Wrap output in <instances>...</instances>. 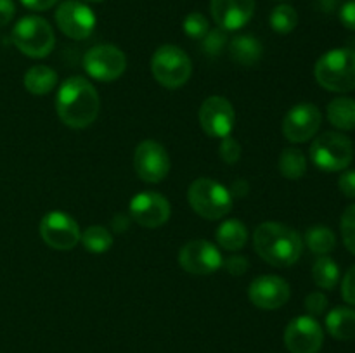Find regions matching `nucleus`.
<instances>
[{
    "mask_svg": "<svg viewBox=\"0 0 355 353\" xmlns=\"http://www.w3.org/2000/svg\"><path fill=\"white\" fill-rule=\"evenodd\" d=\"M16 14V6L12 0H0V28L7 26Z\"/></svg>",
    "mask_w": 355,
    "mask_h": 353,
    "instance_id": "38",
    "label": "nucleus"
},
{
    "mask_svg": "<svg viewBox=\"0 0 355 353\" xmlns=\"http://www.w3.org/2000/svg\"><path fill=\"white\" fill-rule=\"evenodd\" d=\"M83 2H103V0H83Z\"/></svg>",
    "mask_w": 355,
    "mask_h": 353,
    "instance_id": "42",
    "label": "nucleus"
},
{
    "mask_svg": "<svg viewBox=\"0 0 355 353\" xmlns=\"http://www.w3.org/2000/svg\"><path fill=\"white\" fill-rule=\"evenodd\" d=\"M58 2L59 0H21V3L31 10H47Z\"/></svg>",
    "mask_w": 355,
    "mask_h": 353,
    "instance_id": "40",
    "label": "nucleus"
},
{
    "mask_svg": "<svg viewBox=\"0 0 355 353\" xmlns=\"http://www.w3.org/2000/svg\"><path fill=\"white\" fill-rule=\"evenodd\" d=\"M326 329L338 341L355 339V310L350 307H336L326 315Z\"/></svg>",
    "mask_w": 355,
    "mask_h": 353,
    "instance_id": "19",
    "label": "nucleus"
},
{
    "mask_svg": "<svg viewBox=\"0 0 355 353\" xmlns=\"http://www.w3.org/2000/svg\"><path fill=\"white\" fill-rule=\"evenodd\" d=\"M342 296L349 305L355 307V265L347 270L342 280Z\"/></svg>",
    "mask_w": 355,
    "mask_h": 353,
    "instance_id": "35",
    "label": "nucleus"
},
{
    "mask_svg": "<svg viewBox=\"0 0 355 353\" xmlns=\"http://www.w3.org/2000/svg\"><path fill=\"white\" fill-rule=\"evenodd\" d=\"M128 227H130V217H127V215L116 213L113 217V220H111V228L116 234H123V232L128 230Z\"/></svg>",
    "mask_w": 355,
    "mask_h": 353,
    "instance_id": "39",
    "label": "nucleus"
},
{
    "mask_svg": "<svg viewBox=\"0 0 355 353\" xmlns=\"http://www.w3.org/2000/svg\"><path fill=\"white\" fill-rule=\"evenodd\" d=\"M338 187L343 196L355 197V170H349L338 179Z\"/></svg>",
    "mask_w": 355,
    "mask_h": 353,
    "instance_id": "36",
    "label": "nucleus"
},
{
    "mask_svg": "<svg viewBox=\"0 0 355 353\" xmlns=\"http://www.w3.org/2000/svg\"><path fill=\"white\" fill-rule=\"evenodd\" d=\"M328 120L338 130L355 128V100L350 97H336L328 104Z\"/></svg>",
    "mask_w": 355,
    "mask_h": 353,
    "instance_id": "23",
    "label": "nucleus"
},
{
    "mask_svg": "<svg viewBox=\"0 0 355 353\" xmlns=\"http://www.w3.org/2000/svg\"><path fill=\"white\" fill-rule=\"evenodd\" d=\"M83 69L97 82H114L127 69V57L114 45L101 44L85 52Z\"/></svg>",
    "mask_w": 355,
    "mask_h": 353,
    "instance_id": "8",
    "label": "nucleus"
},
{
    "mask_svg": "<svg viewBox=\"0 0 355 353\" xmlns=\"http://www.w3.org/2000/svg\"><path fill=\"white\" fill-rule=\"evenodd\" d=\"M324 343L321 324L311 315L293 318L284 329V346L290 353H319Z\"/></svg>",
    "mask_w": 355,
    "mask_h": 353,
    "instance_id": "12",
    "label": "nucleus"
},
{
    "mask_svg": "<svg viewBox=\"0 0 355 353\" xmlns=\"http://www.w3.org/2000/svg\"><path fill=\"white\" fill-rule=\"evenodd\" d=\"M311 159L324 172H342L352 163V141L340 132H324L311 145Z\"/></svg>",
    "mask_w": 355,
    "mask_h": 353,
    "instance_id": "7",
    "label": "nucleus"
},
{
    "mask_svg": "<svg viewBox=\"0 0 355 353\" xmlns=\"http://www.w3.org/2000/svg\"><path fill=\"white\" fill-rule=\"evenodd\" d=\"M279 172L288 180H300L307 172V158L298 147H286L279 156Z\"/></svg>",
    "mask_w": 355,
    "mask_h": 353,
    "instance_id": "24",
    "label": "nucleus"
},
{
    "mask_svg": "<svg viewBox=\"0 0 355 353\" xmlns=\"http://www.w3.org/2000/svg\"><path fill=\"white\" fill-rule=\"evenodd\" d=\"M80 235L76 220L64 211H49L40 220V237L52 249L69 251L78 244Z\"/></svg>",
    "mask_w": 355,
    "mask_h": 353,
    "instance_id": "9",
    "label": "nucleus"
},
{
    "mask_svg": "<svg viewBox=\"0 0 355 353\" xmlns=\"http://www.w3.org/2000/svg\"><path fill=\"white\" fill-rule=\"evenodd\" d=\"M134 170L139 179L148 183H159L170 172V156L156 141H142L134 152Z\"/></svg>",
    "mask_w": 355,
    "mask_h": 353,
    "instance_id": "10",
    "label": "nucleus"
},
{
    "mask_svg": "<svg viewBox=\"0 0 355 353\" xmlns=\"http://www.w3.org/2000/svg\"><path fill=\"white\" fill-rule=\"evenodd\" d=\"M322 114L315 104L300 102L291 107L283 120V135L293 144H304L318 134Z\"/></svg>",
    "mask_w": 355,
    "mask_h": 353,
    "instance_id": "14",
    "label": "nucleus"
},
{
    "mask_svg": "<svg viewBox=\"0 0 355 353\" xmlns=\"http://www.w3.org/2000/svg\"><path fill=\"white\" fill-rule=\"evenodd\" d=\"M151 73L165 89H180L193 75V62L177 45H162L151 57Z\"/></svg>",
    "mask_w": 355,
    "mask_h": 353,
    "instance_id": "6",
    "label": "nucleus"
},
{
    "mask_svg": "<svg viewBox=\"0 0 355 353\" xmlns=\"http://www.w3.org/2000/svg\"><path fill=\"white\" fill-rule=\"evenodd\" d=\"M182 28H184V33H186L189 38H194V40H201V38L210 31L208 19L201 12L187 14L186 19H184Z\"/></svg>",
    "mask_w": 355,
    "mask_h": 353,
    "instance_id": "30",
    "label": "nucleus"
},
{
    "mask_svg": "<svg viewBox=\"0 0 355 353\" xmlns=\"http://www.w3.org/2000/svg\"><path fill=\"white\" fill-rule=\"evenodd\" d=\"M200 125L207 135L214 138H224L231 135L234 128V107L225 97L210 96L200 107Z\"/></svg>",
    "mask_w": 355,
    "mask_h": 353,
    "instance_id": "15",
    "label": "nucleus"
},
{
    "mask_svg": "<svg viewBox=\"0 0 355 353\" xmlns=\"http://www.w3.org/2000/svg\"><path fill=\"white\" fill-rule=\"evenodd\" d=\"M218 154H220L222 161L227 163V165H234V163L239 161L241 158V145L236 141L232 135H227V137L222 138L220 147H218Z\"/></svg>",
    "mask_w": 355,
    "mask_h": 353,
    "instance_id": "32",
    "label": "nucleus"
},
{
    "mask_svg": "<svg viewBox=\"0 0 355 353\" xmlns=\"http://www.w3.org/2000/svg\"><path fill=\"white\" fill-rule=\"evenodd\" d=\"M101 100L96 87L83 76H69L59 87L55 111L66 127L87 128L99 114Z\"/></svg>",
    "mask_w": 355,
    "mask_h": 353,
    "instance_id": "1",
    "label": "nucleus"
},
{
    "mask_svg": "<svg viewBox=\"0 0 355 353\" xmlns=\"http://www.w3.org/2000/svg\"><path fill=\"white\" fill-rule=\"evenodd\" d=\"M262 44L253 35H238L229 45L231 59L241 66H253L262 57Z\"/></svg>",
    "mask_w": 355,
    "mask_h": 353,
    "instance_id": "21",
    "label": "nucleus"
},
{
    "mask_svg": "<svg viewBox=\"0 0 355 353\" xmlns=\"http://www.w3.org/2000/svg\"><path fill=\"white\" fill-rule=\"evenodd\" d=\"M83 248L89 253H106L113 246V234L103 225H90L80 235Z\"/></svg>",
    "mask_w": 355,
    "mask_h": 353,
    "instance_id": "27",
    "label": "nucleus"
},
{
    "mask_svg": "<svg viewBox=\"0 0 355 353\" xmlns=\"http://www.w3.org/2000/svg\"><path fill=\"white\" fill-rule=\"evenodd\" d=\"M55 23L66 37L85 40L96 28V14L80 0H64L55 10Z\"/></svg>",
    "mask_w": 355,
    "mask_h": 353,
    "instance_id": "13",
    "label": "nucleus"
},
{
    "mask_svg": "<svg viewBox=\"0 0 355 353\" xmlns=\"http://www.w3.org/2000/svg\"><path fill=\"white\" fill-rule=\"evenodd\" d=\"M12 44L28 57H47L55 45L54 30L44 17L26 16L12 28Z\"/></svg>",
    "mask_w": 355,
    "mask_h": 353,
    "instance_id": "5",
    "label": "nucleus"
},
{
    "mask_svg": "<svg viewBox=\"0 0 355 353\" xmlns=\"http://www.w3.org/2000/svg\"><path fill=\"white\" fill-rule=\"evenodd\" d=\"M187 203L207 220L227 217L232 210V196L227 187L208 176H200L191 183L187 189Z\"/></svg>",
    "mask_w": 355,
    "mask_h": 353,
    "instance_id": "4",
    "label": "nucleus"
},
{
    "mask_svg": "<svg viewBox=\"0 0 355 353\" xmlns=\"http://www.w3.org/2000/svg\"><path fill=\"white\" fill-rule=\"evenodd\" d=\"M340 232H342L343 244L350 253L355 255V204H350L342 215L340 221Z\"/></svg>",
    "mask_w": 355,
    "mask_h": 353,
    "instance_id": "31",
    "label": "nucleus"
},
{
    "mask_svg": "<svg viewBox=\"0 0 355 353\" xmlns=\"http://www.w3.org/2000/svg\"><path fill=\"white\" fill-rule=\"evenodd\" d=\"M314 75L329 92H350L355 89V51L347 47L328 51L315 62Z\"/></svg>",
    "mask_w": 355,
    "mask_h": 353,
    "instance_id": "3",
    "label": "nucleus"
},
{
    "mask_svg": "<svg viewBox=\"0 0 355 353\" xmlns=\"http://www.w3.org/2000/svg\"><path fill=\"white\" fill-rule=\"evenodd\" d=\"M269 24L274 31H277V33L281 35L291 33L298 24L297 10H295L291 6H288V3H281V6H277L276 9L270 12Z\"/></svg>",
    "mask_w": 355,
    "mask_h": 353,
    "instance_id": "28",
    "label": "nucleus"
},
{
    "mask_svg": "<svg viewBox=\"0 0 355 353\" xmlns=\"http://www.w3.org/2000/svg\"><path fill=\"white\" fill-rule=\"evenodd\" d=\"M250 301L262 310H277L288 303L291 296L290 284L279 275H260L248 287Z\"/></svg>",
    "mask_w": 355,
    "mask_h": 353,
    "instance_id": "17",
    "label": "nucleus"
},
{
    "mask_svg": "<svg viewBox=\"0 0 355 353\" xmlns=\"http://www.w3.org/2000/svg\"><path fill=\"white\" fill-rule=\"evenodd\" d=\"M305 244L309 246L312 253L324 256L335 249L336 235L329 227L315 225V227L307 228V232H305Z\"/></svg>",
    "mask_w": 355,
    "mask_h": 353,
    "instance_id": "26",
    "label": "nucleus"
},
{
    "mask_svg": "<svg viewBox=\"0 0 355 353\" xmlns=\"http://www.w3.org/2000/svg\"><path fill=\"white\" fill-rule=\"evenodd\" d=\"M215 239L220 248L227 249V251H239L245 248L246 241H248V228L238 218H229L218 225Z\"/></svg>",
    "mask_w": 355,
    "mask_h": 353,
    "instance_id": "20",
    "label": "nucleus"
},
{
    "mask_svg": "<svg viewBox=\"0 0 355 353\" xmlns=\"http://www.w3.org/2000/svg\"><path fill=\"white\" fill-rule=\"evenodd\" d=\"M130 218L146 228H158L168 221L172 208L163 194L146 190L130 199Z\"/></svg>",
    "mask_w": 355,
    "mask_h": 353,
    "instance_id": "16",
    "label": "nucleus"
},
{
    "mask_svg": "<svg viewBox=\"0 0 355 353\" xmlns=\"http://www.w3.org/2000/svg\"><path fill=\"white\" fill-rule=\"evenodd\" d=\"M253 248L263 262L284 269L300 260L304 242L295 228L279 221H263L253 232Z\"/></svg>",
    "mask_w": 355,
    "mask_h": 353,
    "instance_id": "2",
    "label": "nucleus"
},
{
    "mask_svg": "<svg viewBox=\"0 0 355 353\" xmlns=\"http://www.w3.org/2000/svg\"><path fill=\"white\" fill-rule=\"evenodd\" d=\"M312 279L321 289L331 291L340 280V266L329 256H319L312 265Z\"/></svg>",
    "mask_w": 355,
    "mask_h": 353,
    "instance_id": "25",
    "label": "nucleus"
},
{
    "mask_svg": "<svg viewBox=\"0 0 355 353\" xmlns=\"http://www.w3.org/2000/svg\"><path fill=\"white\" fill-rule=\"evenodd\" d=\"M220 251L217 246L205 239L186 242L179 253V263L187 273L193 275H211L222 266Z\"/></svg>",
    "mask_w": 355,
    "mask_h": 353,
    "instance_id": "11",
    "label": "nucleus"
},
{
    "mask_svg": "<svg viewBox=\"0 0 355 353\" xmlns=\"http://www.w3.org/2000/svg\"><path fill=\"white\" fill-rule=\"evenodd\" d=\"M231 196H236V197H243L248 194V182L246 180H234L231 185Z\"/></svg>",
    "mask_w": 355,
    "mask_h": 353,
    "instance_id": "41",
    "label": "nucleus"
},
{
    "mask_svg": "<svg viewBox=\"0 0 355 353\" xmlns=\"http://www.w3.org/2000/svg\"><path fill=\"white\" fill-rule=\"evenodd\" d=\"M340 21L343 26L355 31V0L343 3V7L340 9Z\"/></svg>",
    "mask_w": 355,
    "mask_h": 353,
    "instance_id": "37",
    "label": "nucleus"
},
{
    "mask_svg": "<svg viewBox=\"0 0 355 353\" xmlns=\"http://www.w3.org/2000/svg\"><path fill=\"white\" fill-rule=\"evenodd\" d=\"M201 40H203L201 48H203L205 54L215 57V55H220L224 52L225 45H227V31L217 26L215 30L208 31Z\"/></svg>",
    "mask_w": 355,
    "mask_h": 353,
    "instance_id": "29",
    "label": "nucleus"
},
{
    "mask_svg": "<svg viewBox=\"0 0 355 353\" xmlns=\"http://www.w3.org/2000/svg\"><path fill=\"white\" fill-rule=\"evenodd\" d=\"M222 266H224L231 275H243V273H246V270L250 269V262L245 256L232 255L222 262Z\"/></svg>",
    "mask_w": 355,
    "mask_h": 353,
    "instance_id": "34",
    "label": "nucleus"
},
{
    "mask_svg": "<svg viewBox=\"0 0 355 353\" xmlns=\"http://www.w3.org/2000/svg\"><path fill=\"white\" fill-rule=\"evenodd\" d=\"M210 10L218 28L236 31L241 30L253 17L255 0H211Z\"/></svg>",
    "mask_w": 355,
    "mask_h": 353,
    "instance_id": "18",
    "label": "nucleus"
},
{
    "mask_svg": "<svg viewBox=\"0 0 355 353\" xmlns=\"http://www.w3.org/2000/svg\"><path fill=\"white\" fill-rule=\"evenodd\" d=\"M326 308H328V298H326V294L314 291V293H311L305 298V310L309 311L311 317L322 315L326 311Z\"/></svg>",
    "mask_w": 355,
    "mask_h": 353,
    "instance_id": "33",
    "label": "nucleus"
},
{
    "mask_svg": "<svg viewBox=\"0 0 355 353\" xmlns=\"http://www.w3.org/2000/svg\"><path fill=\"white\" fill-rule=\"evenodd\" d=\"M24 89L33 96H47L58 83V73L45 64L31 66L24 73Z\"/></svg>",
    "mask_w": 355,
    "mask_h": 353,
    "instance_id": "22",
    "label": "nucleus"
}]
</instances>
